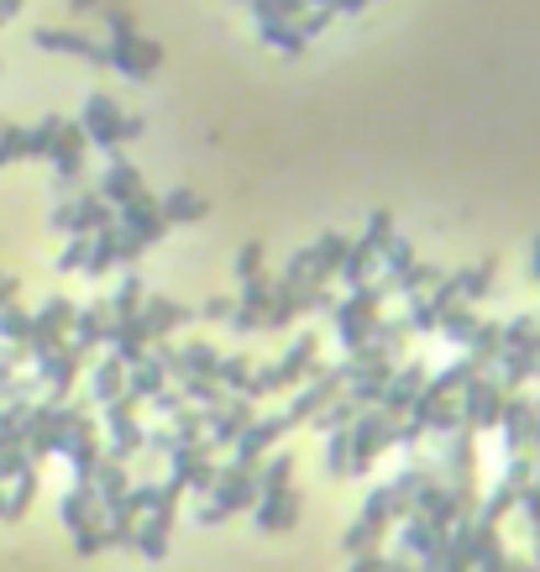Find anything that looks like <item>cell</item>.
Listing matches in <instances>:
<instances>
[{"instance_id": "6da1fadb", "label": "cell", "mask_w": 540, "mask_h": 572, "mask_svg": "<svg viewBox=\"0 0 540 572\" xmlns=\"http://www.w3.org/2000/svg\"><path fill=\"white\" fill-rule=\"evenodd\" d=\"M158 58H164V53H158V43H137L132 32H126V37H116V43L105 48V64H116V69L132 74V79H147V74L158 69Z\"/></svg>"}, {"instance_id": "3957f363", "label": "cell", "mask_w": 540, "mask_h": 572, "mask_svg": "<svg viewBox=\"0 0 540 572\" xmlns=\"http://www.w3.org/2000/svg\"><path fill=\"white\" fill-rule=\"evenodd\" d=\"M94 5H100V11H105V5H111V0H74V11H94Z\"/></svg>"}, {"instance_id": "7a4b0ae2", "label": "cell", "mask_w": 540, "mask_h": 572, "mask_svg": "<svg viewBox=\"0 0 540 572\" xmlns=\"http://www.w3.org/2000/svg\"><path fill=\"white\" fill-rule=\"evenodd\" d=\"M37 48L47 53H79V58H90V64H105V48L90 43L85 32H37Z\"/></svg>"}]
</instances>
